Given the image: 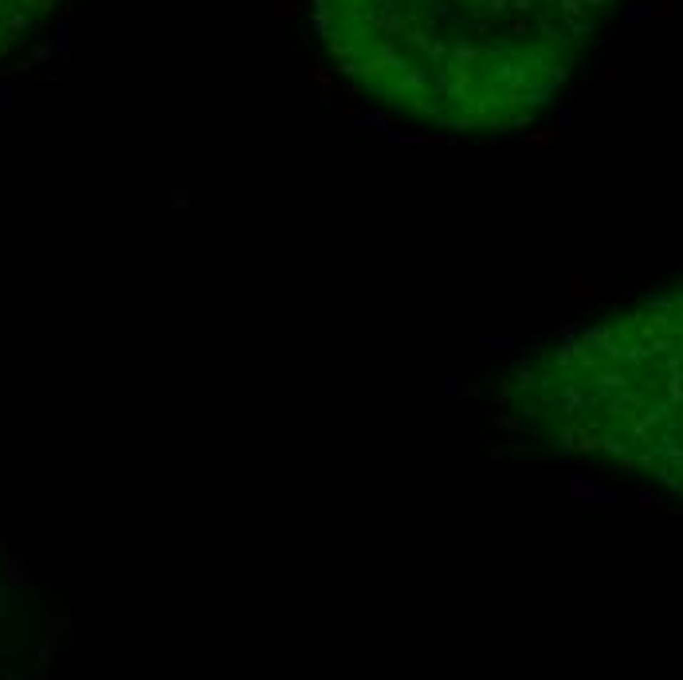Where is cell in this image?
<instances>
[{"label":"cell","instance_id":"obj_1","mask_svg":"<svg viewBox=\"0 0 683 680\" xmlns=\"http://www.w3.org/2000/svg\"><path fill=\"white\" fill-rule=\"evenodd\" d=\"M620 0H314L338 71L385 111L510 130L542 111Z\"/></svg>","mask_w":683,"mask_h":680},{"label":"cell","instance_id":"obj_2","mask_svg":"<svg viewBox=\"0 0 683 680\" xmlns=\"http://www.w3.org/2000/svg\"><path fill=\"white\" fill-rule=\"evenodd\" d=\"M510 389L554 449L683 499V276L550 339Z\"/></svg>","mask_w":683,"mask_h":680}]
</instances>
